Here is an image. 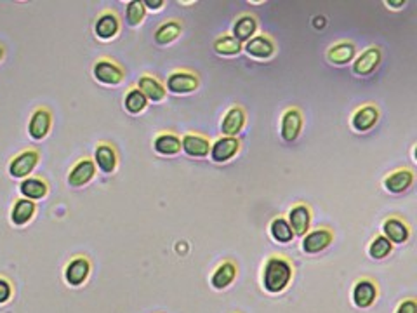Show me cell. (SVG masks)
Here are the masks:
<instances>
[{
  "label": "cell",
  "mask_w": 417,
  "mask_h": 313,
  "mask_svg": "<svg viewBox=\"0 0 417 313\" xmlns=\"http://www.w3.org/2000/svg\"><path fill=\"white\" fill-rule=\"evenodd\" d=\"M294 280V264L283 254H272L262 266L261 284L268 294H282Z\"/></svg>",
  "instance_id": "cell-1"
},
{
  "label": "cell",
  "mask_w": 417,
  "mask_h": 313,
  "mask_svg": "<svg viewBox=\"0 0 417 313\" xmlns=\"http://www.w3.org/2000/svg\"><path fill=\"white\" fill-rule=\"evenodd\" d=\"M38 162H40V152L37 148H26L10 159L7 172L14 179H26L31 176Z\"/></svg>",
  "instance_id": "cell-2"
},
{
  "label": "cell",
  "mask_w": 417,
  "mask_h": 313,
  "mask_svg": "<svg viewBox=\"0 0 417 313\" xmlns=\"http://www.w3.org/2000/svg\"><path fill=\"white\" fill-rule=\"evenodd\" d=\"M91 270H93V264H91L89 257L84 254H77L65 264L63 278L70 287H82L89 280Z\"/></svg>",
  "instance_id": "cell-3"
},
{
  "label": "cell",
  "mask_w": 417,
  "mask_h": 313,
  "mask_svg": "<svg viewBox=\"0 0 417 313\" xmlns=\"http://www.w3.org/2000/svg\"><path fill=\"white\" fill-rule=\"evenodd\" d=\"M93 75L103 86H118L125 79V72L120 63H117L111 58H107V56H103V58H100L94 63Z\"/></svg>",
  "instance_id": "cell-4"
},
{
  "label": "cell",
  "mask_w": 417,
  "mask_h": 313,
  "mask_svg": "<svg viewBox=\"0 0 417 313\" xmlns=\"http://www.w3.org/2000/svg\"><path fill=\"white\" fill-rule=\"evenodd\" d=\"M332 242H334V230L329 228V226H318V228L310 230L303 236L301 249L304 254L315 256V254H320L325 249H329Z\"/></svg>",
  "instance_id": "cell-5"
},
{
  "label": "cell",
  "mask_w": 417,
  "mask_h": 313,
  "mask_svg": "<svg viewBox=\"0 0 417 313\" xmlns=\"http://www.w3.org/2000/svg\"><path fill=\"white\" fill-rule=\"evenodd\" d=\"M379 298V285L376 280L369 277H362L353 284L352 289V301L356 308L367 310L374 305Z\"/></svg>",
  "instance_id": "cell-6"
},
{
  "label": "cell",
  "mask_w": 417,
  "mask_h": 313,
  "mask_svg": "<svg viewBox=\"0 0 417 313\" xmlns=\"http://www.w3.org/2000/svg\"><path fill=\"white\" fill-rule=\"evenodd\" d=\"M200 87V79L190 70H174L169 73L166 89L173 94H190Z\"/></svg>",
  "instance_id": "cell-7"
},
{
  "label": "cell",
  "mask_w": 417,
  "mask_h": 313,
  "mask_svg": "<svg viewBox=\"0 0 417 313\" xmlns=\"http://www.w3.org/2000/svg\"><path fill=\"white\" fill-rule=\"evenodd\" d=\"M97 172V167L94 163V160L91 156H82V159L77 160L72 166V169L68 170V177H66V183L72 188H84L94 179Z\"/></svg>",
  "instance_id": "cell-8"
},
{
  "label": "cell",
  "mask_w": 417,
  "mask_h": 313,
  "mask_svg": "<svg viewBox=\"0 0 417 313\" xmlns=\"http://www.w3.org/2000/svg\"><path fill=\"white\" fill-rule=\"evenodd\" d=\"M304 118L303 113L297 106H289L283 110L282 113V122H280V136H282L283 141L294 143L303 132Z\"/></svg>",
  "instance_id": "cell-9"
},
{
  "label": "cell",
  "mask_w": 417,
  "mask_h": 313,
  "mask_svg": "<svg viewBox=\"0 0 417 313\" xmlns=\"http://www.w3.org/2000/svg\"><path fill=\"white\" fill-rule=\"evenodd\" d=\"M414 179L416 174L411 167H398V169L391 170V172H388L384 176L383 186L390 193L400 195L411 190L412 184H414Z\"/></svg>",
  "instance_id": "cell-10"
},
{
  "label": "cell",
  "mask_w": 417,
  "mask_h": 313,
  "mask_svg": "<svg viewBox=\"0 0 417 313\" xmlns=\"http://www.w3.org/2000/svg\"><path fill=\"white\" fill-rule=\"evenodd\" d=\"M242 143L238 138H231V136H221L216 141L210 145V159L216 163H226L233 160L235 156L240 153Z\"/></svg>",
  "instance_id": "cell-11"
},
{
  "label": "cell",
  "mask_w": 417,
  "mask_h": 313,
  "mask_svg": "<svg viewBox=\"0 0 417 313\" xmlns=\"http://www.w3.org/2000/svg\"><path fill=\"white\" fill-rule=\"evenodd\" d=\"M52 129V113L49 108L38 106L31 113L28 122V136L33 141H44Z\"/></svg>",
  "instance_id": "cell-12"
},
{
  "label": "cell",
  "mask_w": 417,
  "mask_h": 313,
  "mask_svg": "<svg viewBox=\"0 0 417 313\" xmlns=\"http://www.w3.org/2000/svg\"><path fill=\"white\" fill-rule=\"evenodd\" d=\"M311 209L306 202H297L290 207L289 214H287V223L292 228L294 236H304L308 232H310L311 226Z\"/></svg>",
  "instance_id": "cell-13"
},
{
  "label": "cell",
  "mask_w": 417,
  "mask_h": 313,
  "mask_svg": "<svg viewBox=\"0 0 417 313\" xmlns=\"http://www.w3.org/2000/svg\"><path fill=\"white\" fill-rule=\"evenodd\" d=\"M379 122V106L374 103L360 104L352 113V127L356 132H369Z\"/></svg>",
  "instance_id": "cell-14"
},
{
  "label": "cell",
  "mask_w": 417,
  "mask_h": 313,
  "mask_svg": "<svg viewBox=\"0 0 417 313\" xmlns=\"http://www.w3.org/2000/svg\"><path fill=\"white\" fill-rule=\"evenodd\" d=\"M120 17L117 16V13L107 9L97 16L96 23H94V33L100 40H113L120 33Z\"/></svg>",
  "instance_id": "cell-15"
},
{
  "label": "cell",
  "mask_w": 417,
  "mask_h": 313,
  "mask_svg": "<svg viewBox=\"0 0 417 313\" xmlns=\"http://www.w3.org/2000/svg\"><path fill=\"white\" fill-rule=\"evenodd\" d=\"M381 59H383V51L377 45H370L367 47L359 58L353 63L352 70L356 77H367L370 73L376 72L381 65Z\"/></svg>",
  "instance_id": "cell-16"
},
{
  "label": "cell",
  "mask_w": 417,
  "mask_h": 313,
  "mask_svg": "<svg viewBox=\"0 0 417 313\" xmlns=\"http://www.w3.org/2000/svg\"><path fill=\"white\" fill-rule=\"evenodd\" d=\"M210 145H212V143H210L207 136L198 134V132H187V134L181 136V150H183L188 156H194V159L209 156Z\"/></svg>",
  "instance_id": "cell-17"
},
{
  "label": "cell",
  "mask_w": 417,
  "mask_h": 313,
  "mask_svg": "<svg viewBox=\"0 0 417 313\" xmlns=\"http://www.w3.org/2000/svg\"><path fill=\"white\" fill-rule=\"evenodd\" d=\"M247 122V113L240 104H233L226 110V113L223 115L221 120V132L223 136H231V138H238V134L242 132V129L245 127Z\"/></svg>",
  "instance_id": "cell-18"
},
{
  "label": "cell",
  "mask_w": 417,
  "mask_h": 313,
  "mask_svg": "<svg viewBox=\"0 0 417 313\" xmlns=\"http://www.w3.org/2000/svg\"><path fill=\"white\" fill-rule=\"evenodd\" d=\"M381 230H383V235L386 236L391 243L402 246V243H405L411 239V226H409L400 216H388L383 221Z\"/></svg>",
  "instance_id": "cell-19"
},
{
  "label": "cell",
  "mask_w": 417,
  "mask_h": 313,
  "mask_svg": "<svg viewBox=\"0 0 417 313\" xmlns=\"http://www.w3.org/2000/svg\"><path fill=\"white\" fill-rule=\"evenodd\" d=\"M245 52L254 59H269L275 56L276 44L269 35L259 33L254 35L249 42H245L244 45Z\"/></svg>",
  "instance_id": "cell-20"
},
{
  "label": "cell",
  "mask_w": 417,
  "mask_h": 313,
  "mask_svg": "<svg viewBox=\"0 0 417 313\" xmlns=\"http://www.w3.org/2000/svg\"><path fill=\"white\" fill-rule=\"evenodd\" d=\"M94 163L103 174H113L118 167V155L113 145L100 141L94 150Z\"/></svg>",
  "instance_id": "cell-21"
},
{
  "label": "cell",
  "mask_w": 417,
  "mask_h": 313,
  "mask_svg": "<svg viewBox=\"0 0 417 313\" xmlns=\"http://www.w3.org/2000/svg\"><path fill=\"white\" fill-rule=\"evenodd\" d=\"M237 263L231 259H224L223 263L217 264L216 270L210 275V285H212V289H216V291H224V289H228L237 280Z\"/></svg>",
  "instance_id": "cell-22"
},
{
  "label": "cell",
  "mask_w": 417,
  "mask_h": 313,
  "mask_svg": "<svg viewBox=\"0 0 417 313\" xmlns=\"http://www.w3.org/2000/svg\"><path fill=\"white\" fill-rule=\"evenodd\" d=\"M356 56V47L352 40H341L332 44L331 47L325 52V58L331 65L334 66H345L355 59Z\"/></svg>",
  "instance_id": "cell-23"
},
{
  "label": "cell",
  "mask_w": 417,
  "mask_h": 313,
  "mask_svg": "<svg viewBox=\"0 0 417 313\" xmlns=\"http://www.w3.org/2000/svg\"><path fill=\"white\" fill-rule=\"evenodd\" d=\"M136 87L145 94L148 103L150 101H152V103H162V101L167 97L166 86H164L157 77L148 75V73H143V75L139 77Z\"/></svg>",
  "instance_id": "cell-24"
},
{
  "label": "cell",
  "mask_w": 417,
  "mask_h": 313,
  "mask_svg": "<svg viewBox=\"0 0 417 313\" xmlns=\"http://www.w3.org/2000/svg\"><path fill=\"white\" fill-rule=\"evenodd\" d=\"M19 193L28 200H44L49 195V183L42 176H30L26 179H21Z\"/></svg>",
  "instance_id": "cell-25"
},
{
  "label": "cell",
  "mask_w": 417,
  "mask_h": 313,
  "mask_svg": "<svg viewBox=\"0 0 417 313\" xmlns=\"http://www.w3.org/2000/svg\"><path fill=\"white\" fill-rule=\"evenodd\" d=\"M37 214V205L35 202L28 200V198H16L10 207V225L14 226H24L31 221Z\"/></svg>",
  "instance_id": "cell-26"
},
{
  "label": "cell",
  "mask_w": 417,
  "mask_h": 313,
  "mask_svg": "<svg viewBox=\"0 0 417 313\" xmlns=\"http://www.w3.org/2000/svg\"><path fill=\"white\" fill-rule=\"evenodd\" d=\"M153 150L159 155L174 156L181 152V138L173 131H162L153 139Z\"/></svg>",
  "instance_id": "cell-27"
},
{
  "label": "cell",
  "mask_w": 417,
  "mask_h": 313,
  "mask_svg": "<svg viewBox=\"0 0 417 313\" xmlns=\"http://www.w3.org/2000/svg\"><path fill=\"white\" fill-rule=\"evenodd\" d=\"M258 28H259L258 17L251 13H245L237 17V21H235L233 24V33L231 35H233L240 44H244V42H249L255 33H258Z\"/></svg>",
  "instance_id": "cell-28"
},
{
  "label": "cell",
  "mask_w": 417,
  "mask_h": 313,
  "mask_svg": "<svg viewBox=\"0 0 417 313\" xmlns=\"http://www.w3.org/2000/svg\"><path fill=\"white\" fill-rule=\"evenodd\" d=\"M181 33H183V21L167 19L157 28L153 38H155V42L159 45H169L173 42H176Z\"/></svg>",
  "instance_id": "cell-29"
},
{
  "label": "cell",
  "mask_w": 417,
  "mask_h": 313,
  "mask_svg": "<svg viewBox=\"0 0 417 313\" xmlns=\"http://www.w3.org/2000/svg\"><path fill=\"white\" fill-rule=\"evenodd\" d=\"M269 235L276 243H290L294 240L292 228L283 216H276L269 223Z\"/></svg>",
  "instance_id": "cell-30"
},
{
  "label": "cell",
  "mask_w": 417,
  "mask_h": 313,
  "mask_svg": "<svg viewBox=\"0 0 417 313\" xmlns=\"http://www.w3.org/2000/svg\"><path fill=\"white\" fill-rule=\"evenodd\" d=\"M124 106H125V111H127V113L139 115L146 110V106H148V99H146L145 94H143L138 87L132 86V87H129V90L125 93Z\"/></svg>",
  "instance_id": "cell-31"
},
{
  "label": "cell",
  "mask_w": 417,
  "mask_h": 313,
  "mask_svg": "<svg viewBox=\"0 0 417 313\" xmlns=\"http://www.w3.org/2000/svg\"><path fill=\"white\" fill-rule=\"evenodd\" d=\"M242 49H244V44H240L233 35H221V37H217L214 40V51L219 56H226V58L238 56L242 52Z\"/></svg>",
  "instance_id": "cell-32"
},
{
  "label": "cell",
  "mask_w": 417,
  "mask_h": 313,
  "mask_svg": "<svg viewBox=\"0 0 417 313\" xmlns=\"http://www.w3.org/2000/svg\"><path fill=\"white\" fill-rule=\"evenodd\" d=\"M391 252H393V243L384 235H376L370 240L369 246H367V254H369V257H372V259L376 261L386 259Z\"/></svg>",
  "instance_id": "cell-33"
},
{
  "label": "cell",
  "mask_w": 417,
  "mask_h": 313,
  "mask_svg": "<svg viewBox=\"0 0 417 313\" xmlns=\"http://www.w3.org/2000/svg\"><path fill=\"white\" fill-rule=\"evenodd\" d=\"M146 17V9L143 6L141 0H131L125 6V19L131 26H139V24L145 21Z\"/></svg>",
  "instance_id": "cell-34"
},
{
  "label": "cell",
  "mask_w": 417,
  "mask_h": 313,
  "mask_svg": "<svg viewBox=\"0 0 417 313\" xmlns=\"http://www.w3.org/2000/svg\"><path fill=\"white\" fill-rule=\"evenodd\" d=\"M14 296V287L10 284V280L3 275H0V306L7 305V303L13 299Z\"/></svg>",
  "instance_id": "cell-35"
},
{
  "label": "cell",
  "mask_w": 417,
  "mask_h": 313,
  "mask_svg": "<svg viewBox=\"0 0 417 313\" xmlns=\"http://www.w3.org/2000/svg\"><path fill=\"white\" fill-rule=\"evenodd\" d=\"M395 313H417V301L414 298L402 299V301L398 303Z\"/></svg>",
  "instance_id": "cell-36"
},
{
  "label": "cell",
  "mask_w": 417,
  "mask_h": 313,
  "mask_svg": "<svg viewBox=\"0 0 417 313\" xmlns=\"http://www.w3.org/2000/svg\"><path fill=\"white\" fill-rule=\"evenodd\" d=\"M143 6H145L146 13H148V10L159 13V10L166 6V2H164V0H146V2H143Z\"/></svg>",
  "instance_id": "cell-37"
},
{
  "label": "cell",
  "mask_w": 417,
  "mask_h": 313,
  "mask_svg": "<svg viewBox=\"0 0 417 313\" xmlns=\"http://www.w3.org/2000/svg\"><path fill=\"white\" fill-rule=\"evenodd\" d=\"M405 3L407 2H404V0H390V2H384V6L390 7V9L398 10V9H402V7H405Z\"/></svg>",
  "instance_id": "cell-38"
},
{
  "label": "cell",
  "mask_w": 417,
  "mask_h": 313,
  "mask_svg": "<svg viewBox=\"0 0 417 313\" xmlns=\"http://www.w3.org/2000/svg\"><path fill=\"white\" fill-rule=\"evenodd\" d=\"M325 23H327V21H325L324 16L313 17V26L317 28V30H322V28H325Z\"/></svg>",
  "instance_id": "cell-39"
},
{
  "label": "cell",
  "mask_w": 417,
  "mask_h": 313,
  "mask_svg": "<svg viewBox=\"0 0 417 313\" xmlns=\"http://www.w3.org/2000/svg\"><path fill=\"white\" fill-rule=\"evenodd\" d=\"M3 58H6V49H3V45H0V63L3 61Z\"/></svg>",
  "instance_id": "cell-40"
}]
</instances>
